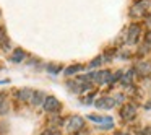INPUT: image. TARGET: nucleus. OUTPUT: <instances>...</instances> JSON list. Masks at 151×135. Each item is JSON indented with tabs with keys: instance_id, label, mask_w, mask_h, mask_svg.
I'll return each instance as SVG.
<instances>
[{
	"instance_id": "f257e3e1",
	"label": "nucleus",
	"mask_w": 151,
	"mask_h": 135,
	"mask_svg": "<svg viewBox=\"0 0 151 135\" xmlns=\"http://www.w3.org/2000/svg\"><path fill=\"white\" fill-rule=\"evenodd\" d=\"M83 125H85V119L80 117V116H72V117L68 119V122H67V130L76 132V130H80V129H83Z\"/></svg>"
},
{
	"instance_id": "f03ea898",
	"label": "nucleus",
	"mask_w": 151,
	"mask_h": 135,
	"mask_svg": "<svg viewBox=\"0 0 151 135\" xmlns=\"http://www.w3.org/2000/svg\"><path fill=\"white\" fill-rule=\"evenodd\" d=\"M42 106H44V109H46L47 112H57L60 109V101L55 98V96H46Z\"/></svg>"
},
{
	"instance_id": "7ed1b4c3",
	"label": "nucleus",
	"mask_w": 151,
	"mask_h": 135,
	"mask_svg": "<svg viewBox=\"0 0 151 135\" xmlns=\"http://www.w3.org/2000/svg\"><path fill=\"white\" fill-rule=\"evenodd\" d=\"M94 106L98 109H112L115 106V99L112 98V96H102V98H99V99H96L94 101Z\"/></svg>"
},
{
	"instance_id": "20e7f679",
	"label": "nucleus",
	"mask_w": 151,
	"mask_h": 135,
	"mask_svg": "<svg viewBox=\"0 0 151 135\" xmlns=\"http://www.w3.org/2000/svg\"><path fill=\"white\" fill-rule=\"evenodd\" d=\"M151 8V2L150 0H140L133 8H132V15L137 17V15H145L146 12H150Z\"/></svg>"
},
{
	"instance_id": "39448f33",
	"label": "nucleus",
	"mask_w": 151,
	"mask_h": 135,
	"mask_svg": "<svg viewBox=\"0 0 151 135\" xmlns=\"http://www.w3.org/2000/svg\"><path fill=\"white\" fill-rule=\"evenodd\" d=\"M140 34H141L140 25H132V26L128 28V36H127L128 39H127V43H128V44H137Z\"/></svg>"
},
{
	"instance_id": "423d86ee",
	"label": "nucleus",
	"mask_w": 151,
	"mask_h": 135,
	"mask_svg": "<svg viewBox=\"0 0 151 135\" xmlns=\"http://www.w3.org/2000/svg\"><path fill=\"white\" fill-rule=\"evenodd\" d=\"M135 116H137V109L132 104H125L124 108L120 109V117L124 119V121H133Z\"/></svg>"
},
{
	"instance_id": "0eeeda50",
	"label": "nucleus",
	"mask_w": 151,
	"mask_h": 135,
	"mask_svg": "<svg viewBox=\"0 0 151 135\" xmlns=\"http://www.w3.org/2000/svg\"><path fill=\"white\" fill-rule=\"evenodd\" d=\"M135 72L140 77H148L151 75V64L150 62H140L135 65Z\"/></svg>"
},
{
	"instance_id": "6e6552de",
	"label": "nucleus",
	"mask_w": 151,
	"mask_h": 135,
	"mask_svg": "<svg viewBox=\"0 0 151 135\" xmlns=\"http://www.w3.org/2000/svg\"><path fill=\"white\" fill-rule=\"evenodd\" d=\"M31 96H33V90H29V88H21L20 91L17 93V98L20 99V101H24V103H29Z\"/></svg>"
},
{
	"instance_id": "1a4fd4ad",
	"label": "nucleus",
	"mask_w": 151,
	"mask_h": 135,
	"mask_svg": "<svg viewBox=\"0 0 151 135\" xmlns=\"http://www.w3.org/2000/svg\"><path fill=\"white\" fill-rule=\"evenodd\" d=\"M44 99H46V95H44L42 91H34L33 90V96H31V104L33 106H39L44 103Z\"/></svg>"
},
{
	"instance_id": "9d476101",
	"label": "nucleus",
	"mask_w": 151,
	"mask_h": 135,
	"mask_svg": "<svg viewBox=\"0 0 151 135\" xmlns=\"http://www.w3.org/2000/svg\"><path fill=\"white\" fill-rule=\"evenodd\" d=\"M8 112V103H7V98H5L4 93H0V116H4Z\"/></svg>"
},
{
	"instance_id": "9b49d317",
	"label": "nucleus",
	"mask_w": 151,
	"mask_h": 135,
	"mask_svg": "<svg viewBox=\"0 0 151 135\" xmlns=\"http://www.w3.org/2000/svg\"><path fill=\"white\" fill-rule=\"evenodd\" d=\"M80 70H83V65H80V64H76V65H70L68 69H65V75H67V77L75 75V73L80 72Z\"/></svg>"
},
{
	"instance_id": "f8f14e48",
	"label": "nucleus",
	"mask_w": 151,
	"mask_h": 135,
	"mask_svg": "<svg viewBox=\"0 0 151 135\" xmlns=\"http://www.w3.org/2000/svg\"><path fill=\"white\" fill-rule=\"evenodd\" d=\"M23 59H24V52H23L21 49H17V51L13 52V56L10 57L12 62H21Z\"/></svg>"
},
{
	"instance_id": "ddd939ff",
	"label": "nucleus",
	"mask_w": 151,
	"mask_h": 135,
	"mask_svg": "<svg viewBox=\"0 0 151 135\" xmlns=\"http://www.w3.org/2000/svg\"><path fill=\"white\" fill-rule=\"evenodd\" d=\"M132 78H133V70H130V72L127 73V75H124V77H120V82H122V85H130L132 83Z\"/></svg>"
},
{
	"instance_id": "4468645a",
	"label": "nucleus",
	"mask_w": 151,
	"mask_h": 135,
	"mask_svg": "<svg viewBox=\"0 0 151 135\" xmlns=\"http://www.w3.org/2000/svg\"><path fill=\"white\" fill-rule=\"evenodd\" d=\"M0 46H2V47H8V46H10V43H8L7 36H5L4 28H0Z\"/></svg>"
},
{
	"instance_id": "2eb2a0df",
	"label": "nucleus",
	"mask_w": 151,
	"mask_h": 135,
	"mask_svg": "<svg viewBox=\"0 0 151 135\" xmlns=\"http://www.w3.org/2000/svg\"><path fill=\"white\" fill-rule=\"evenodd\" d=\"M60 69H62L60 65H47V72H50V73H59Z\"/></svg>"
},
{
	"instance_id": "dca6fc26",
	"label": "nucleus",
	"mask_w": 151,
	"mask_h": 135,
	"mask_svg": "<svg viewBox=\"0 0 151 135\" xmlns=\"http://www.w3.org/2000/svg\"><path fill=\"white\" fill-rule=\"evenodd\" d=\"M101 62H102V57H98V59H94L91 64H89V67H91V69H93V67H98Z\"/></svg>"
},
{
	"instance_id": "f3484780",
	"label": "nucleus",
	"mask_w": 151,
	"mask_h": 135,
	"mask_svg": "<svg viewBox=\"0 0 151 135\" xmlns=\"http://www.w3.org/2000/svg\"><path fill=\"white\" fill-rule=\"evenodd\" d=\"M140 135H151V127H146V129H145V130L141 132Z\"/></svg>"
},
{
	"instance_id": "a211bd4d",
	"label": "nucleus",
	"mask_w": 151,
	"mask_h": 135,
	"mask_svg": "<svg viewBox=\"0 0 151 135\" xmlns=\"http://www.w3.org/2000/svg\"><path fill=\"white\" fill-rule=\"evenodd\" d=\"M41 135H59V134H55V132H54V130H44V132H42V134H41Z\"/></svg>"
},
{
	"instance_id": "6ab92c4d",
	"label": "nucleus",
	"mask_w": 151,
	"mask_h": 135,
	"mask_svg": "<svg viewBox=\"0 0 151 135\" xmlns=\"http://www.w3.org/2000/svg\"><path fill=\"white\" fill-rule=\"evenodd\" d=\"M114 135H130V134H127V132H115Z\"/></svg>"
}]
</instances>
